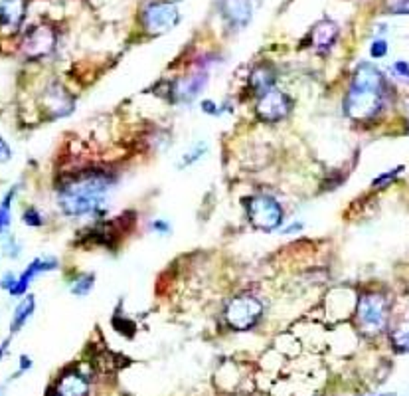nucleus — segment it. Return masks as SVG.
<instances>
[{"mask_svg": "<svg viewBox=\"0 0 409 396\" xmlns=\"http://www.w3.org/2000/svg\"><path fill=\"white\" fill-rule=\"evenodd\" d=\"M386 8L392 14H409V0H386Z\"/></svg>", "mask_w": 409, "mask_h": 396, "instance_id": "nucleus-23", "label": "nucleus"}, {"mask_svg": "<svg viewBox=\"0 0 409 396\" xmlns=\"http://www.w3.org/2000/svg\"><path fill=\"white\" fill-rule=\"evenodd\" d=\"M386 85L379 70L372 63H360L352 76L344 99V113L354 121H368L384 107Z\"/></svg>", "mask_w": 409, "mask_h": 396, "instance_id": "nucleus-2", "label": "nucleus"}, {"mask_svg": "<svg viewBox=\"0 0 409 396\" xmlns=\"http://www.w3.org/2000/svg\"><path fill=\"white\" fill-rule=\"evenodd\" d=\"M95 285V275L93 273H85V275H79L78 280L71 284V293L78 295V298H83L91 291V287Z\"/></svg>", "mask_w": 409, "mask_h": 396, "instance_id": "nucleus-20", "label": "nucleus"}, {"mask_svg": "<svg viewBox=\"0 0 409 396\" xmlns=\"http://www.w3.org/2000/svg\"><path fill=\"white\" fill-rule=\"evenodd\" d=\"M204 155H206V145L204 143H200L198 147L190 149L188 153L182 157V160H180V169H186V167H190V165H194L196 160H200Z\"/></svg>", "mask_w": 409, "mask_h": 396, "instance_id": "nucleus-21", "label": "nucleus"}, {"mask_svg": "<svg viewBox=\"0 0 409 396\" xmlns=\"http://www.w3.org/2000/svg\"><path fill=\"white\" fill-rule=\"evenodd\" d=\"M206 81H208V74H196V76H192L190 79H186L184 83H180L178 87H174V97L178 99V101H184V103H188L192 101L196 95L200 94L202 90H204Z\"/></svg>", "mask_w": 409, "mask_h": 396, "instance_id": "nucleus-15", "label": "nucleus"}, {"mask_svg": "<svg viewBox=\"0 0 409 396\" xmlns=\"http://www.w3.org/2000/svg\"><path fill=\"white\" fill-rule=\"evenodd\" d=\"M16 196V187L6 192V196L2 198L0 202V234H4L8 228H10V222H12V216H10V205H12V198Z\"/></svg>", "mask_w": 409, "mask_h": 396, "instance_id": "nucleus-18", "label": "nucleus"}, {"mask_svg": "<svg viewBox=\"0 0 409 396\" xmlns=\"http://www.w3.org/2000/svg\"><path fill=\"white\" fill-rule=\"evenodd\" d=\"M26 4L24 0H0V28L14 32L20 28Z\"/></svg>", "mask_w": 409, "mask_h": 396, "instance_id": "nucleus-12", "label": "nucleus"}, {"mask_svg": "<svg viewBox=\"0 0 409 396\" xmlns=\"http://www.w3.org/2000/svg\"><path fill=\"white\" fill-rule=\"evenodd\" d=\"M28 368H32V359L28 355H22V357H20V371H18V373H24V371H28Z\"/></svg>", "mask_w": 409, "mask_h": 396, "instance_id": "nucleus-33", "label": "nucleus"}, {"mask_svg": "<svg viewBox=\"0 0 409 396\" xmlns=\"http://www.w3.org/2000/svg\"><path fill=\"white\" fill-rule=\"evenodd\" d=\"M247 218L261 232L277 230L283 224L285 212L281 202L271 194H255L245 200Z\"/></svg>", "mask_w": 409, "mask_h": 396, "instance_id": "nucleus-4", "label": "nucleus"}, {"mask_svg": "<svg viewBox=\"0 0 409 396\" xmlns=\"http://www.w3.org/2000/svg\"><path fill=\"white\" fill-rule=\"evenodd\" d=\"M8 347H10V341L6 339V341L2 343V347H0V361L4 359V353H6V348H8Z\"/></svg>", "mask_w": 409, "mask_h": 396, "instance_id": "nucleus-34", "label": "nucleus"}, {"mask_svg": "<svg viewBox=\"0 0 409 396\" xmlns=\"http://www.w3.org/2000/svg\"><path fill=\"white\" fill-rule=\"evenodd\" d=\"M275 72L269 65H259L252 72V90L253 94L263 95L267 94L269 90L275 87Z\"/></svg>", "mask_w": 409, "mask_h": 396, "instance_id": "nucleus-16", "label": "nucleus"}, {"mask_svg": "<svg viewBox=\"0 0 409 396\" xmlns=\"http://www.w3.org/2000/svg\"><path fill=\"white\" fill-rule=\"evenodd\" d=\"M56 48V34L47 24H38L26 32L22 40V52L28 58H46Z\"/></svg>", "mask_w": 409, "mask_h": 396, "instance_id": "nucleus-8", "label": "nucleus"}, {"mask_svg": "<svg viewBox=\"0 0 409 396\" xmlns=\"http://www.w3.org/2000/svg\"><path fill=\"white\" fill-rule=\"evenodd\" d=\"M200 107H202V111H204V113H208V115H218V113H220L218 105H216L212 99H206V101H202V105H200Z\"/></svg>", "mask_w": 409, "mask_h": 396, "instance_id": "nucleus-31", "label": "nucleus"}, {"mask_svg": "<svg viewBox=\"0 0 409 396\" xmlns=\"http://www.w3.org/2000/svg\"><path fill=\"white\" fill-rule=\"evenodd\" d=\"M180 20V12L176 8V4L160 0V2H153L142 10V26L144 30L151 34H162L174 28Z\"/></svg>", "mask_w": 409, "mask_h": 396, "instance_id": "nucleus-6", "label": "nucleus"}, {"mask_svg": "<svg viewBox=\"0 0 409 396\" xmlns=\"http://www.w3.org/2000/svg\"><path fill=\"white\" fill-rule=\"evenodd\" d=\"M22 220L30 228H42L44 226V216L36 208H26L24 214H22Z\"/></svg>", "mask_w": 409, "mask_h": 396, "instance_id": "nucleus-22", "label": "nucleus"}, {"mask_svg": "<svg viewBox=\"0 0 409 396\" xmlns=\"http://www.w3.org/2000/svg\"><path fill=\"white\" fill-rule=\"evenodd\" d=\"M16 278H18L16 273L8 271V273L0 280V287H2V289H6V291H10V289H12V285L16 284Z\"/></svg>", "mask_w": 409, "mask_h": 396, "instance_id": "nucleus-29", "label": "nucleus"}, {"mask_svg": "<svg viewBox=\"0 0 409 396\" xmlns=\"http://www.w3.org/2000/svg\"><path fill=\"white\" fill-rule=\"evenodd\" d=\"M113 187V176L105 171H85L63 183L58 205L65 216H83L97 212Z\"/></svg>", "mask_w": 409, "mask_h": 396, "instance_id": "nucleus-1", "label": "nucleus"}, {"mask_svg": "<svg viewBox=\"0 0 409 396\" xmlns=\"http://www.w3.org/2000/svg\"><path fill=\"white\" fill-rule=\"evenodd\" d=\"M6 395V390H4V386H0V396Z\"/></svg>", "mask_w": 409, "mask_h": 396, "instance_id": "nucleus-35", "label": "nucleus"}, {"mask_svg": "<svg viewBox=\"0 0 409 396\" xmlns=\"http://www.w3.org/2000/svg\"><path fill=\"white\" fill-rule=\"evenodd\" d=\"M293 110V101L291 97L279 90H269L267 94L259 95V101L255 105V113L261 121H267V123H277V121H283L285 117L291 113Z\"/></svg>", "mask_w": 409, "mask_h": 396, "instance_id": "nucleus-7", "label": "nucleus"}, {"mask_svg": "<svg viewBox=\"0 0 409 396\" xmlns=\"http://www.w3.org/2000/svg\"><path fill=\"white\" fill-rule=\"evenodd\" d=\"M34 309H36V298L26 295L14 309V315H12V321H10V333L20 331L26 325V321L34 315Z\"/></svg>", "mask_w": 409, "mask_h": 396, "instance_id": "nucleus-17", "label": "nucleus"}, {"mask_svg": "<svg viewBox=\"0 0 409 396\" xmlns=\"http://www.w3.org/2000/svg\"><path fill=\"white\" fill-rule=\"evenodd\" d=\"M44 107H46L47 115L52 119H60V117H67L76 103L74 97L67 94V90L62 85H49L44 92Z\"/></svg>", "mask_w": 409, "mask_h": 396, "instance_id": "nucleus-10", "label": "nucleus"}, {"mask_svg": "<svg viewBox=\"0 0 409 396\" xmlns=\"http://www.w3.org/2000/svg\"><path fill=\"white\" fill-rule=\"evenodd\" d=\"M261 315H263V303L255 295L245 293V295H237L230 301V305L225 307L223 319L232 329L247 331V329L257 325Z\"/></svg>", "mask_w": 409, "mask_h": 396, "instance_id": "nucleus-5", "label": "nucleus"}, {"mask_svg": "<svg viewBox=\"0 0 409 396\" xmlns=\"http://www.w3.org/2000/svg\"><path fill=\"white\" fill-rule=\"evenodd\" d=\"M388 54V42L384 38H376L370 46V56L372 58H384Z\"/></svg>", "mask_w": 409, "mask_h": 396, "instance_id": "nucleus-24", "label": "nucleus"}, {"mask_svg": "<svg viewBox=\"0 0 409 396\" xmlns=\"http://www.w3.org/2000/svg\"><path fill=\"white\" fill-rule=\"evenodd\" d=\"M10 157H12L10 145H8V143L0 137V163H6V160H10Z\"/></svg>", "mask_w": 409, "mask_h": 396, "instance_id": "nucleus-28", "label": "nucleus"}, {"mask_svg": "<svg viewBox=\"0 0 409 396\" xmlns=\"http://www.w3.org/2000/svg\"><path fill=\"white\" fill-rule=\"evenodd\" d=\"M300 230H302V222H293V224L285 226L283 234H297Z\"/></svg>", "mask_w": 409, "mask_h": 396, "instance_id": "nucleus-32", "label": "nucleus"}, {"mask_svg": "<svg viewBox=\"0 0 409 396\" xmlns=\"http://www.w3.org/2000/svg\"><path fill=\"white\" fill-rule=\"evenodd\" d=\"M392 76L397 79H404L409 83V63L408 62H395L392 67Z\"/></svg>", "mask_w": 409, "mask_h": 396, "instance_id": "nucleus-25", "label": "nucleus"}, {"mask_svg": "<svg viewBox=\"0 0 409 396\" xmlns=\"http://www.w3.org/2000/svg\"><path fill=\"white\" fill-rule=\"evenodd\" d=\"M401 171H404V167H399L397 171L394 169V171H390V173L379 174V176H376V178H374V183H372V185H374V187H379V185H388V183H390L392 178H395V176L401 173Z\"/></svg>", "mask_w": 409, "mask_h": 396, "instance_id": "nucleus-26", "label": "nucleus"}, {"mask_svg": "<svg viewBox=\"0 0 409 396\" xmlns=\"http://www.w3.org/2000/svg\"><path fill=\"white\" fill-rule=\"evenodd\" d=\"M60 268V260L54 256H46V258H36L32 264L26 266V269L16 278V284L12 285V289L8 291L12 298H22L24 293H28V287L36 280V275L44 273V271H54Z\"/></svg>", "mask_w": 409, "mask_h": 396, "instance_id": "nucleus-9", "label": "nucleus"}, {"mask_svg": "<svg viewBox=\"0 0 409 396\" xmlns=\"http://www.w3.org/2000/svg\"><path fill=\"white\" fill-rule=\"evenodd\" d=\"M356 319H358V327L368 337H376L382 331H386L390 319L388 300L382 293L362 295L356 307Z\"/></svg>", "mask_w": 409, "mask_h": 396, "instance_id": "nucleus-3", "label": "nucleus"}, {"mask_svg": "<svg viewBox=\"0 0 409 396\" xmlns=\"http://www.w3.org/2000/svg\"><path fill=\"white\" fill-rule=\"evenodd\" d=\"M392 343L397 351L409 353V317L404 319L401 323H397V327L392 333Z\"/></svg>", "mask_w": 409, "mask_h": 396, "instance_id": "nucleus-19", "label": "nucleus"}, {"mask_svg": "<svg viewBox=\"0 0 409 396\" xmlns=\"http://www.w3.org/2000/svg\"><path fill=\"white\" fill-rule=\"evenodd\" d=\"M379 396H390V395H379Z\"/></svg>", "mask_w": 409, "mask_h": 396, "instance_id": "nucleus-36", "label": "nucleus"}, {"mask_svg": "<svg viewBox=\"0 0 409 396\" xmlns=\"http://www.w3.org/2000/svg\"><path fill=\"white\" fill-rule=\"evenodd\" d=\"M89 395V382L83 373L79 371H69L60 377L56 386L52 388L49 396H87Z\"/></svg>", "mask_w": 409, "mask_h": 396, "instance_id": "nucleus-11", "label": "nucleus"}, {"mask_svg": "<svg viewBox=\"0 0 409 396\" xmlns=\"http://www.w3.org/2000/svg\"><path fill=\"white\" fill-rule=\"evenodd\" d=\"M151 228L155 230V232H158V234H170V224L166 220H153L151 222Z\"/></svg>", "mask_w": 409, "mask_h": 396, "instance_id": "nucleus-27", "label": "nucleus"}, {"mask_svg": "<svg viewBox=\"0 0 409 396\" xmlns=\"http://www.w3.org/2000/svg\"><path fill=\"white\" fill-rule=\"evenodd\" d=\"M338 24L332 22V20H322L318 22L313 32H311V40H313V46L318 52H329L332 48V44L336 42L338 38Z\"/></svg>", "mask_w": 409, "mask_h": 396, "instance_id": "nucleus-13", "label": "nucleus"}, {"mask_svg": "<svg viewBox=\"0 0 409 396\" xmlns=\"http://www.w3.org/2000/svg\"><path fill=\"white\" fill-rule=\"evenodd\" d=\"M4 250L8 252V256H10V258H18V256H20V246H18V242H16L14 238H10V240L6 242Z\"/></svg>", "mask_w": 409, "mask_h": 396, "instance_id": "nucleus-30", "label": "nucleus"}, {"mask_svg": "<svg viewBox=\"0 0 409 396\" xmlns=\"http://www.w3.org/2000/svg\"><path fill=\"white\" fill-rule=\"evenodd\" d=\"M221 8H223V14L228 16V20L234 26H245L252 20V0H223Z\"/></svg>", "mask_w": 409, "mask_h": 396, "instance_id": "nucleus-14", "label": "nucleus"}]
</instances>
